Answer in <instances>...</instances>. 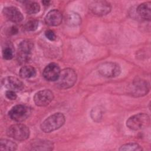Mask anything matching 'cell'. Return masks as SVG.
Segmentation results:
<instances>
[{
    "label": "cell",
    "mask_w": 151,
    "mask_h": 151,
    "mask_svg": "<svg viewBox=\"0 0 151 151\" xmlns=\"http://www.w3.org/2000/svg\"><path fill=\"white\" fill-rule=\"evenodd\" d=\"M60 69L56 63H50L47 65L43 71V76L48 81H56L60 75Z\"/></svg>",
    "instance_id": "obj_11"
},
{
    "label": "cell",
    "mask_w": 151,
    "mask_h": 151,
    "mask_svg": "<svg viewBox=\"0 0 151 151\" xmlns=\"http://www.w3.org/2000/svg\"><path fill=\"white\" fill-rule=\"evenodd\" d=\"M2 56L5 60H11L14 57V51L12 47L6 46L3 48Z\"/></svg>",
    "instance_id": "obj_23"
},
{
    "label": "cell",
    "mask_w": 151,
    "mask_h": 151,
    "mask_svg": "<svg viewBox=\"0 0 151 151\" xmlns=\"http://www.w3.org/2000/svg\"><path fill=\"white\" fill-rule=\"evenodd\" d=\"M38 26V21L35 19L28 21L24 25V28L27 31H33L37 29Z\"/></svg>",
    "instance_id": "obj_22"
},
{
    "label": "cell",
    "mask_w": 151,
    "mask_h": 151,
    "mask_svg": "<svg viewBox=\"0 0 151 151\" xmlns=\"http://www.w3.org/2000/svg\"><path fill=\"white\" fill-rule=\"evenodd\" d=\"M90 11L95 15L103 16L109 14L111 9L109 2L105 1H94L89 5Z\"/></svg>",
    "instance_id": "obj_9"
},
{
    "label": "cell",
    "mask_w": 151,
    "mask_h": 151,
    "mask_svg": "<svg viewBox=\"0 0 151 151\" xmlns=\"http://www.w3.org/2000/svg\"><path fill=\"white\" fill-rule=\"evenodd\" d=\"M53 99V93L48 89H45L35 93L34 97V101L37 106L44 107L48 105Z\"/></svg>",
    "instance_id": "obj_10"
},
{
    "label": "cell",
    "mask_w": 151,
    "mask_h": 151,
    "mask_svg": "<svg viewBox=\"0 0 151 151\" xmlns=\"http://www.w3.org/2000/svg\"><path fill=\"white\" fill-rule=\"evenodd\" d=\"M137 12L141 18L150 21L151 18V3L147 2L140 4L137 6Z\"/></svg>",
    "instance_id": "obj_15"
},
{
    "label": "cell",
    "mask_w": 151,
    "mask_h": 151,
    "mask_svg": "<svg viewBox=\"0 0 151 151\" xmlns=\"http://www.w3.org/2000/svg\"><path fill=\"white\" fill-rule=\"evenodd\" d=\"M3 14L8 20L15 23L20 22L24 18L20 11L14 6L5 7L3 9Z\"/></svg>",
    "instance_id": "obj_12"
},
{
    "label": "cell",
    "mask_w": 151,
    "mask_h": 151,
    "mask_svg": "<svg viewBox=\"0 0 151 151\" xmlns=\"http://www.w3.org/2000/svg\"><path fill=\"white\" fill-rule=\"evenodd\" d=\"M77 74L70 68H65L60 71L57 81V85L61 88L66 89L71 87L76 82Z\"/></svg>",
    "instance_id": "obj_2"
},
{
    "label": "cell",
    "mask_w": 151,
    "mask_h": 151,
    "mask_svg": "<svg viewBox=\"0 0 151 151\" xmlns=\"http://www.w3.org/2000/svg\"><path fill=\"white\" fill-rule=\"evenodd\" d=\"M45 37L50 41H54L56 38V35L53 31L52 30H47L45 32Z\"/></svg>",
    "instance_id": "obj_25"
},
{
    "label": "cell",
    "mask_w": 151,
    "mask_h": 151,
    "mask_svg": "<svg viewBox=\"0 0 151 151\" xmlns=\"http://www.w3.org/2000/svg\"><path fill=\"white\" fill-rule=\"evenodd\" d=\"M36 75L35 69L31 66H24L19 70V76L24 78H31Z\"/></svg>",
    "instance_id": "obj_18"
},
{
    "label": "cell",
    "mask_w": 151,
    "mask_h": 151,
    "mask_svg": "<svg viewBox=\"0 0 151 151\" xmlns=\"http://www.w3.org/2000/svg\"><path fill=\"white\" fill-rule=\"evenodd\" d=\"M25 11L29 14H34L38 13L40 10L39 4L35 2L28 1L25 5Z\"/></svg>",
    "instance_id": "obj_20"
},
{
    "label": "cell",
    "mask_w": 151,
    "mask_h": 151,
    "mask_svg": "<svg viewBox=\"0 0 151 151\" xmlns=\"http://www.w3.org/2000/svg\"><path fill=\"white\" fill-rule=\"evenodd\" d=\"M2 83L5 88L12 91H19L24 88L23 83L18 78L12 76L3 78Z\"/></svg>",
    "instance_id": "obj_13"
},
{
    "label": "cell",
    "mask_w": 151,
    "mask_h": 151,
    "mask_svg": "<svg viewBox=\"0 0 151 151\" xmlns=\"http://www.w3.org/2000/svg\"><path fill=\"white\" fill-rule=\"evenodd\" d=\"M5 95H6V97L9 99V100H15L17 97V96L15 92V91H12V90H8L6 91V93H5Z\"/></svg>",
    "instance_id": "obj_26"
},
{
    "label": "cell",
    "mask_w": 151,
    "mask_h": 151,
    "mask_svg": "<svg viewBox=\"0 0 151 151\" xmlns=\"http://www.w3.org/2000/svg\"><path fill=\"white\" fill-rule=\"evenodd\" d=\"M31 114L30 109L22 104L14 106L9 111V117L14 121L21 122L25 120Z\"/></svg>",
    "instance_id": "obj_7"
},
{
    "label": "cell",
    "mask_w": 151,
    "mask_h": 151,
    "mask_svg": "<svg viewBox=\"0 0 151 151\" xmlns=\"http://www.w3.org/2000/svg\"><path fill=\"white\" fill-rule=\"evenodd\" d=\"M81 17L75 12H69L65 16V22L70 27L77 26L81 24Z\"/></svg>",
    "instance_id": "obj_17"
},
{
    "label": "cell",
    "mask_w": 151,
    "mask_h": 151,
    "mask_svg": "<svg viewBox=\"0 0 151 151\" xmlns=\"http://www.w3.org/2000/svg\"><path fill=\"white\" fill-rule=\"evenodd\" d=\"M31 147V150H52L54 145L52 142L49 140H37L34 142H32Z\"/></svg>",
    "instance_id": "obj_16"
},
{
    "label": "cell",
    "mask_w": 151,
    "mask_h": 151,
    "mask_svg": "<svg viewBox=\"0 0 151 151\" xmlns=\"http://www.w3.org/2000/svg\"><path fill=\"white\" fill-rule=\"evenodd\" d=\"M120 150H130V151H139L142 150L141 146L136 143H129L125 144L120 147Z\"/></svg>",
    "instance_id": "obj_21"
},
{
    "label": "cell",
    "mask_w": 151,
    "mask_h": 151,
    "mask_svg": "<svg viewBox=\"0 0 151 151\" xmlns=\"http://www.w3.org/2000/svg\"><path fill=\"white\" fill-rule=\"evenodd\" d=\"M98 72L102 76L107 78L116 77L121 73L120 65L113 62H106L98 67Z\"/></svg>",
    "instance_id": "obj_6"
},
{
    "label": "cell",
    "mask_w": 151,
    "mask_h": 151,
    "mask_svg": "<svg viewBox=\"0 0 151 151\" xmlns=\"http://www.w3.org/2000/svg\"><path fill=\"white\" fill-rule=\"evenodd\" d=\"M91 116L94 121H99L102 117V111L100 108L93 109L91 112Z\"/></svg>",
    "instance_id": "obj_24"
},
{
    "label": "cell",
    "mask_w": 151,
    "mask_h": 151,
    "mask_svg": "<svg viewBox=\"0 0 151 151\" xmlns=\"http://www.w3.org/2000/svg\"><path fill=\"white\" fill-rule=\"evenodd\" d=\"M61 13L57 9H52L48 12L45 17V23L50 26H57L62 21Z\"/></svg>",
    "instance_id": "obj_14"
},
{
    "label": "cell",
    "mask_w": 151,
    "mask_h": 151,
    "mask_svg": "<svg viewBox=\"0 0 151 151\" xmlns=\"http://www.w3.org/2000/svg\"><path fill=\"white\" fill-rule=\"evenodd\" d=\"M17 149V144L8 139H1L0 140V150H15Z\"/></svg>",
    "instance_id": "obj_19"
},
{
    "label": "cell",
    "mask_w": 151,
    "mask_h": 151,
    "mask_svg": "<svg viewBox=\"0 0 151 151\" xmlns=\"http://www.w3.org/2000/svg\"><path fill=\"white\" fill-rule=\"evenodd\" d=\"M7 135L10 137L19 141L27 139L29 136V128L23 124H15L7 130Z\"/></svg>",
    "instance_id": "obj_4"
},
{
    "label": "cell",
    "mask_w": 151,
    "mask_h": 151,
    "mask_svg": "<svg viewBox=\"0 0 151 151\" xmlns=\"http://www.w3.org/2000/svg\"><path fill=\"white\" fill-rule=\"evenodd\" d=\"M149 83L143 79L134 80L129 88V93L134 97H141L147 94L149 91Z\"/></svg>",
    "instance_id": "obj_5"
},
{
    "label": "cell",
    "mask_w": 151,
    "mask_h": 151,
    "mask_svg": "<svg viewBox=\"0 0 151 151\" xmlns=\"http://www.w3.org/2000/svg\"><path fill=\"white\" fill-rule=\"evenodd\" d=\"M34 44L30 40H24L20 42L18 46V58L20 62L25 63L28 61L31 55Z\"/></svg>",
    "instance_id": "obj_8"
},
{
    "label": "cell",
    "mask_w": 151,
    "mask_h": 151,
    "mask_svg": "<svg viewBox=\"0 0 151 151\" xmlns=\"http://www.w3.org/2000/svg\"><path fill=\"white\" fill-rule=\"evenodd\" d=\"M65 122V116L61 113H55L47 117L41 124V130L45 133H50L57 130Z\"/></svg>",
    "instance_id": "obj_1"
},
{
    "label": "cell",
    "mask_w": 151,
    "mask_h": 151,
    "mask_svg": "<svg viewBox=\"0 0 151 151\" xmlns=\"http://www.w3.org/2000/svg\"><path fill=\"white\" fill-rule=\"evenodd\" d=\"M42 3L44 4V5H48V3H50V1H43Z\"/></svg>",
    "instance_id": "obj_27"
},
{
    "label": "cell",
    "mask_w": 151,
    "mask_h": 151,
    "mask_svg": "<svg viewBox=\"0 0 151 151\" xmlns=\"http://www.w3.org/2000/svg\"><path fill=\"white\" fill-rule=\"evenodd\" d=\"M150 123L149 116L145 113H138L129 117L127 122V126L133 130H138L147 127Z\"/></svg>",
    "instance_id": "obj_3"
}]
</instances>
